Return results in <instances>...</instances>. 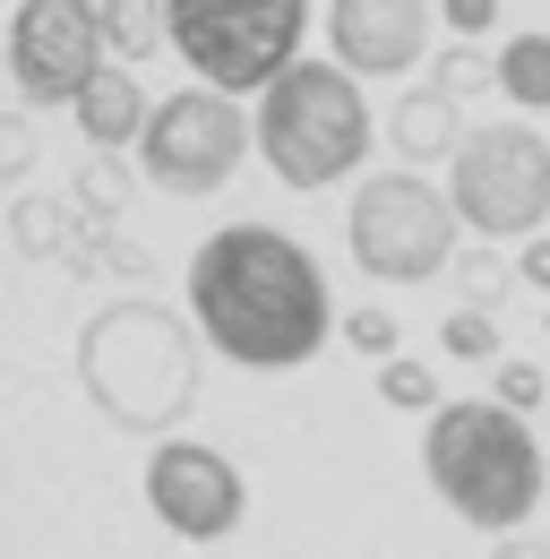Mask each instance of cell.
<instances>
[{
    "label": "cell",
    "instance_id": "18",
    "mask_svg": "<svg viewBox=\"0 0 550 559\" xmlns=\"http://www.w3.org/2000/svg\"><path fill=\"white\" fill-rule=\"evenodd\" d=\"M456 284H465V301H474V310H499V301H507V284H525V276H507V267L490 259V241H481V250L456 259Z\"/></svg>",
    "mask_w": 550,
    "mask_h": 559
},
{
    "label": "cell",
    "instance_id": "23",
    "mask_svg": "<svg viewBox=\"0 0 550 559\" xmlns=\"http://www.w3.org/2000/svg\"><path fill=\"white\" fill-rule=\"evenodd\" d=\"M439 17L474 44V35H490V26H499V0H439Z\"/></svg>",
    "mask_w": 550,
    "mask_h": 559
},
{
    "label": "cell",
    "instance_id": "12",
    "mask_svg": "<svg viewBox=\"0 0 550 559\" xmlns=\"http://www.w3.org/2000/svg\"><path fill=\"white\" fill-rule=\"evenodd\" d=\"M465 139H474V130H465V95H447L439 78H430V86H412L405 104L387 112V146L405 155L412 173H421V164H439V155H456Z\"/></svg>",
    "mask_w": 550,
    "mask_h": 559
},
{
    "label": "cell",
    "instance_id": "4",
    "mask_svg": "<svg viewBox=\"0 0 550 559\" xmlns=\"http://www.w3.org/2000/svg\"><path fill=\"white\" fill-rule=\"evenodd\" d=\"M259 155L284 190H336L344 173H361V155L379 146L370 95L344 61H292L259 95Z\"/></svg>",
    "mask_w": 550,
    "mask_h": 559
},
{
    "label": "cell",
    "instance_id": "9",
    "mask_svg": "<svg viewBox=\"0 0 550 559\" xmlns=\"http://www.w3.org/2000/svg\"><path fill=\"white\" fill-rule=\"evenodd\" d=\"M104 0H17L9 9V86L17 104H77L104 70Z\"/></svg>",
    "mask_w": 550,
    "mask_h": 559
},
{
    "label": "cell",
    "instance_id": "24",
    "mask_svg": "<svg viewBox=\"0 0 550 559\" xmlns=\"http://www.w3.org/2000/svg\"><path fill=\"white\" fill-rule=\"evenodd\" d=\"M516 276H525V284H534V293L550 301V233H534V241H525V259H516Z\"/></svg>",
    "mask_w": 550,
    "mask_h": 559
},
{
    "label": "cell",
    "instance_id": "17",
    "mask_svg": "<svg viewBox=\"0 0 550 559\" xmlns=\"http://www.w3.org/2000/svg\"><path fill=\"white\" fill-rule=\"evenodd\" d=\"M439 345L456 353V361H499V319L465 301V310H447V328H439Z\"/></svg>",
    "mask_w": 550,
    "mask_h": 559
},
{
    "label": "cell",
    "instance_id": "19",
    "mask_svg": "<svg viewBox=\"0 0 550 559\" xmlns=\"http://www.w3.org/2000/svg\"><path fill=\"white\" fill-rule=\"evenodd\" d=\"M344 345L370 361H396V319L387 310H344Z\"/></svg>",
    "mask_w": 550,
    "mask_h": 559
},
{
    "label": "cell",
    "instance_id": "6",
    "mask_svg": "<svg viewBox=\"0 0 550 559\" xmlns=\"http://www.w3.org/2000/svg\"><path fill=\"white\" fill-rule=\"evenodd\" d=\"M310 0H172V52L224 86V95H267L301 61Z\"/></svg>",
    "mask_w": 550,
    "mask_h": 559
},
{
    "label": "cell",
    "instance_id": "1",
    "mask_svg": "<svg viewBox=\"0 0 550 559\" xmlns=\"http://www.w3.org/2000/svg\"><path fill=\"white\" fill-rule=\"evenodd\" d=\"M190 319L241 370H301L336 336L319 259L275 224H224L190 250Z\"/></svg>",
    "mask_w": 550,
    "mask_h": 559
},
{
    "label": "cell",
    "instance_id": "21",
    "mask_svg": "<svg viewBox=\"0 0 550 559\" xmlns=\"http://www.w3.org/2000/svg\"><path fill=\"white\" fill-rule=\"evenodd\" d=\"M542 396H550V379L534 370V361H499V405L525 414V405H542Z\"/></svg>",
    "mask_w": 550,
    "mask_h": 559
},
{
    "label": "cell",
    "instance_id": "2",
    "mask_svg": "<svg viewBox=\"0 0 550 559\" xmlns=\"http://www.w3.org/2000/svg\"><path fill=\"white\" fill-rule=\"evenodd\" d=\"M199 319L164 310V301H112L77 328V388L86 405L130 430V439H172L199 414Z\"/></svg>",
    "mask_w": 550,
    "mask_h": 559
},
{
    "label": "cell",
    "instance_id": "5",
    "mask_svg": "<svg viewBox=\"0 0 550 559\" xmlns=\"http://www.w3.org/2000/svg\"><path fill=\"white\" fill-rule=\"evenodd\" d=\"M456 233H465V215L447 190H430L412 164L396 173H370L361 181V199L344 215V241H352V267L379 284H439L456 267Z\"/></svg>",
    "mask_w": 550,
    "mask_h": 559
},
{
    "label": "cell",
    "instance_id": "15",
    "mask_svg": "<svg viewBox=\"0 0 550 559\" xmlns=\"http://www.w3.org/2000/svg\"><path fill=\"white\" fill-rule=\"evenodd\" d=\"M499 95L516 112H550V35H507L499 52Z\"/></svg>",
    "mask_w": 550,
    "mask_h": 559
},
{
    "label": "cell",
    "instance_id": "14",
    "mask_svg": "<svg viewBox=\"0 0 550 559\" xmlns=\"http://www.w3.org/2000/svg\"><path fill=\"white\" fill-rule=\"evenodd\" d=\"M104 44H112V61L146 70L172 44V0H104Z\"/></svg>",
    "mask_w": 550,
    "mask_h": 559
},
{
    "label": "cell",
    "instance_id": "3",
    "mask_svg": "<svg viewBox=\"0 0 550 559\" xmlns=\"http://www.w3.org/2000/svg\"><path fill=\"white\" fill-rule=\"evenodd\" d=\"M421 474H430V490H439L474 534H516L550 490L525 414H516V405H481V396L430 414V430H421Z\"/></svg>",
    "mask_w": 550,
    "mask_h": 559
},
{
    "label": "cell",
    "instance_id": "13",
    "mask_svg": "<svg viewBox=\"0 0 550 559\" xmlns=\"http://www.w3.org/2000/svg\"><path fill=\"white\" fill-rule=\"evenodd\" d=\"M69 112H77V130L104 146V155L138 146V139H146V121H155V104L138 95V70H130V61H104V70L86 78V95H77Z\"/></svg>",
    "mask_w": 550,
    "mask_h": 559
},
{
    "label": "cell",
    "instance_id": "10",
    "mask_svg": "<svg viewBox=\"0 0 550 559\" xmlns=\"http://www.w3.org/2000/svg\"><path fill=\"white\" fill-rule=\"evenodd\" d=\"M146 508L181 534V543H224L241 516H250V483L224 448L206 439H155L146 456Z\"/></svg>",
    "mask_w": 550,
    "mask_h": 559
},
{
    "label": "cell",
    "instance_id": "20",
    "mask_svg": "<svg viewBox=\"0 0 550 559\" xmlns=\"http://www.w3.org/2000/svg\"><path fill=\"white\" fill-rule=\"evenodd\" d=\"M490 78H499V61H481L474 44H456V52L439 61V86H447V95H474V86H490Z\"/></svg>",
    "mask_w": 550,
    "mask_h": 559
},
{
    "label": "cell",
    "instance_id": "25",
    "mask_svg": "<svg viewBox=\"0 0 550 559\" xmlns=\"http://www.w3.org/2000/svg\"><path fill=\"white\" fill-rule=\"evenodd\" d=\"M490 559H550V551H542V543H516V534H507V543H499Z\"/></svg>",
    "mask_w": 550,
    "mask_h": 559
},
{
    "label": "cell",
    "instance_id": "16",
    "mask_svg": "<svg viewBox=\"0 0 550 559\" xmlns=\"http://www.w3.org/2000/svg\"><path fill=\"white\" fill-rule=\"evenodd\" d=\"M379 396L396 405V414H439V379H430V361H379Z\"/></svg>",
    "mask_w": 550,
    "mask_h": 559
},
{
    "label": "cell",
    "instance_id": "8",
    "mask_svg": "<svg viewBox=\"0 0 550 559\" xmlns=\"http://www.w3.org/2000/svg\"><path fill=\"white\" fill-rule=\"evenodd\" d=\"M259 146V121L224 95V86H181L155 104L146 139H138V173L172 199H206L241 173V155Z\"/></svg>",
    "mask_w": 550,
    "mask_h": 559
},
{
    "label": "cell",
    "instance_id": "26",
    "mask_svg": "<svg viewBox=\"0 0 550 559\" xmlns=\"http://www.w3.org/2000/svg\"><path fill=\"white\" fill-rule=\"evenodd\" d=\"M542 328H550V301H542Z\"/></svg>",
    "mask_w": 550,
    "mask_h": 559
},
{
    "label": "cell",
    "instance_id": "7",
    "mask_svg": "<svg viewBox=\"0 0 550 559\" xmlns=\"http://www.w3.org/2000/svg\"><path fill=\"white\" fill-rule=\"evenodd\" d=\"M447 199L481 241H534L550 224V139L525 121H481L447 155Z\"/></svg>",
    "mask_w": 550,
    "mask_h": 559
},
{
    "label": "cell",
    "instance_id": "11",
    "mask_svg": "<svg viewBox=\"0 0 550 559\" xmlns=\"http://www.w3.org/2000/svg\"><path fill=\"white\" fill-rule=\"evenodd\" d=\"M327 44L352 78H412L430 52V0H327Z\"/></svg>",
    "mask_w": 550,
    "mask_h": 559
},
{
    "label": "cell",
    "instance_id": "22",
    "mask_svg": "<svg viewBox=\"0 0 550 559\" xmlns=\"http://www.w3.org/2000/svg\"><path fill=\"white\" fill-rule=\"evenodd\" d=\"M26 164H35V130H26V112H9L0 121V181H26Z\"/></svg>",
    "mask_w": 550,
    "mask_h": 559
}]
</instances>
